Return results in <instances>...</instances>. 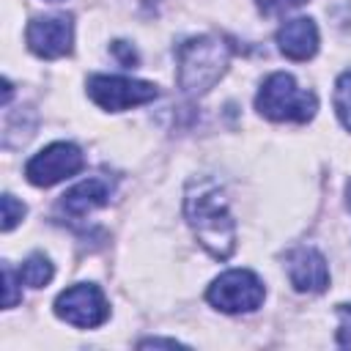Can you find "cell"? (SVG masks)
<instances>
[{
  "instance_id": "obj_1",
  "label": "cell",
  "mask_w": 351,
  "mask_h": 351,
  "mask_svg": "<svg viewBox=\"0 0 351 351\" xmlns=\"http://www.w3.org/2000/svg\"><path fill=\"white\" fill-rule=\"evenodd\" d=\"M184 211L200 247L211 258L228 261L236 250V225L228 211V200L222 189L211 178H192L186 184Z\"/></svg>"
},
{
  "instance_id": "obj_2",
  "label": "cell",
  "mask_w": 351,
  "mask_h": 351,
  "mask_svg": "<svg viewBox=\"0 0 351 351\" xmlns=\"http://www.w3.org/2000/svg\"><path fill=\"white\" fill-rule=\"evenodd\" d=\"M176 60L181 90L189 96H200L211 90L228 71L230 47L217 36H195L176 49Z\"/></svg>"
},
{
  "instance_id": "obj_3",
  "label": "cell",
  "mask_w": 351,
  "mask_h": 351,
  "mask_svg": "<svg viewBox=\"0 0 351 351\" xmlns=\"http://www.w3.org/2000/svg\"><path fill=\"white\" fill-rule=\"evenodd\" d=\"M255 110L269 121L307 123L318 110V99L313 90L299 88L291 74L274 71L263 80V85L255 96Z\"/></svg>"
},
{
  "instance_id": "obj_4",
  "label": "cell",
  "mask_w": 351,
  "mask_h": 351,
  "mask_svg": "<svg viewBox=\"0 0 351 351\" xmlns=\"http://www.w3.org/2000/svg\"><path fill=\"white\" fill-rule=\"evenodd\" d=\"M263 296L266 288L250 269H230L219 274L206 291V299L222 313H252L263 304Z\"/></svg>"
},
{
  "instance_id": "obj_5",
  "label": "cell",
  "mask_w": 351,
  "mask_h": 351,
  "mask_svg": "<svg viewBox=\"0 0 351 351\" xmlns=\"http://www.w3.org/2000/svg\"><path fill=\"white\" fill-rule=\"evenodd\" d=\"M156 85L145 80L132 77H115V74H93L88 80V96L107 112H123L129 107L145 104L156 99Z\"/></svg>"
},
{
  "instance_id": "obj_6",
  "label": "cell",
  "mask_w": 351,
  "mask_h": 351,
  "mask_svg": "<svg viewBox=\"0 0 351 351\" xmlns=\"http://www.w3.org/2000/svg\"><path fill=\"white\" fill-rule=\"evenodd\" d=\"M55 315L63 318L71 326L80 329H93L101 326L110 318V307L104 293L90 285V282H77L71 288H66L58 299H55Z\"/></svg>"
},
{
  "instance_id": "obj_7",
  "label": "cell",
  "mask_w": 351,
  "mask_h": 351,
  "mask_svg": "<svg viewBox=\"0 0 351 351\" xmlns=\"http://www.w3.org/2000/svg\"><path fill=\"white\" fill-rule=\"evenodd\" d=\"M85 165L82 151L74 143H52L41 148L36 156L27 159L25 165V178L33 186H52L74 173H80Z\"/></svg>"
},
{
  "instance_id": "obj_8",
  "label": "cell",
  "mask_w": 351,
  "mask_h": 351,
  "mask_svg": "<svg viewBox=\"0 0 351 351\" xmlns=\"http://www.w3.org/2000/svg\"><path fill=\"white\" fill-rule=\"evenodd\" d=\"M27 49L44 60H55L71 52L74 41V25L69 14H49V16H36L27 30H25Z\"/></svg>"
},
{
  "instance_id": "obj_9",
  "label": "cell",
  "mask_w": 351,
  "mask_h": 351,
  "mask_svg": "<svg viewBox=\"0 0 351 351\" xmlns=\"http://www.w3.org/2000/svg\"><path fill=\"white\" fill-rule=\"evenodd\" d=\"M288 280L299 293H321L329 285L326 258L313 247H296L288 255Z\"/></svg>"
},
{
  "instance_id": "obj_10",
  "label": "cell",
  "mask_w": 351,
  "mask_h": 351,
  "mask_svg": "<svg viewBox=\"0 0 351 351\" xmlns=\"http://www.w3.org/2000/svg\"><path fill=\"white\" fill-rule=\"evenodd\" d=\"M277 47L291 60H310L318 52V27L307 16H296L282 22L277 30Z\"/></svg>"
},
{
  "instance_id": "obj_11",
  "label": "cell",
  "mask_w": 351,
  "mask_h": 351,
  "mask_svg": "<svg viewBox=\"0 0 351 351\" xmlns=\"http://www.w3.org/2000/svg\"><path fill=\"white\" fill-rule=\"evenodd\" d=\"M110 200V184L104 178H85L80 184H74L63 197H60V208L69 217H85L93 208L104 206Z\"/></svg>"
},
{
  "instance_id": "obj_12",
  "label": "cell",
  "mask_w": 351,
  "mask_h": 351,
  "mask_svg": "<svg viewBox=\"0 0 351 351\" xmlns=\"http://www.w3.org/2000/svg\"><path fill=\"white\" fill-rule=\"evenodd\" d=\"M52 274H55V269H52L49 258L41 255V252H33V255L22 263V269H19V282H25V285H30V288H44V285L52 280Z\"/></svg>"
},
{
  "instance_id": "obj_13",
  "label": "cell",
  "mask_w": 351,
  "mask_h": 351,
  "mask_svg": "<svg viewBox=\"0 0 351 351\" xmlns=\"http://www.w3.org/2000/svg\"><path fill=\"white\" fill-rule=\"evenodd\" d=\"M335 112L340 123L351 132V69L343 71L335 82Z\"/></svg>"
},
{
  "instance_id": "obj_14",
  "label": "cell",
  "mask_w": 351,
  "mask_h": 351,
  "mask_svg": "<svg viewBox=\"0 0 351 351\" xmlns=\"http://www.w3.org/2000/svg\"><path fill=\"white\" fill-rule=\"evenodd\" d=\"M22 217H25V206L14 195H3V230L8 233Z\"/></svg>"
},
{
  "instance_id": "obj_15",
  "label": "cell",
  "mask_w": 351,
  "mask_h": 351,
  "mask_svg": "<svg viewBox=\"0 0 351 351\" xmlns=\"http://www.w3.org/2000/svg\"><path fill=\"white\" fill-rule=\"evenodd\" d=\"M3 282H5V285H3V291H5V293H3V307L11 310L22 296H19V291H16V277H14V269H11L8 261L3 263Z\"/></svg>"
},
{
  "instance_id": "obj_16",
  "label": "cell",
  "mask_w": 351,
  "mask_h": 351,
  "mask_svg": "<svg viewBox=\"0 0 351 351\" xmlns=\"http://www.w3.org/2000/svg\"><path fill=\"white\" fill-rule=\"evenodd\" d=\"M307 0H255L258 11L266 14V16H274V14H285V11H293L299 5H304Z\"/></svg>"
},
{
  "instance_id": "obj_17",
  "label": "cell",
  "mask_w": 351,
  "mask_h": 351,
  "mask_svg": "<svg viewBox=\"0 0 351 351\" xmlns=\"http://www.w3.org/2000/svg\"><path fill=\"white\" fill-rule=\"evenodd\" d=\"M340 315V329H337V346L351 348V304H340L337 307Z\"/></svg>"
},
{
  "instance_id": "obj_18",
  "label": "cell",
  "mask_w": 351,
  "mask_h": 351,
  "mask_svg": "<svg viewBox=\"0 0 351 351\" xmlns=\"http://www.w3.org/2000/svg\"><path fill=\"white\" fill-rule=\"evenodd\" d=\"M112 52H115V55H118V58H121L126 66H132V63L137 60L134 49H132V47H126V41H115V44H112Z\"/></svg>"
},
{
  "instance_id": "obj_19",
  "label": "cell",
  "mask_w": 351,
  "mask_h": 351,
  "mask_svg": "<svg viewBox=\"0 0 351 351\" xmlns=\"http://www.w3.org/2000/svg\"><path fill=\"white\" fill-rule=\"evenodd\" d=\"M145 346H167V348H176V346H181L178 340H162V337H151V340H143L140 343V348H145Z\"/></svg>"
},
{
  "instance_id": "obj_20",
  "label": "cell",
  "mask_w": 351,
  "mask_h": 351,
  "mask_svg": "<svg viewBox=\"0 0 351 351\" xmlns=\"http://www.w3.org/2000/svg\"><path fill=\"white\" fill-rule=\"evenodd\" d=\"M346 197H348V208H351V181H348V186H346Z\"/></svg>"
}]
</instances>
